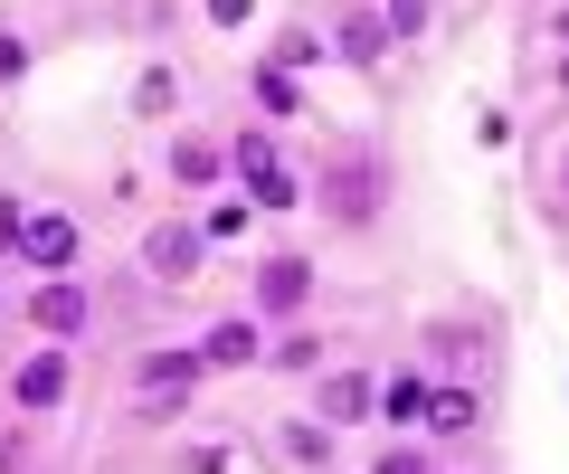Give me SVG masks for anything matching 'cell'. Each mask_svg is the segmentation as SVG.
I'll return each mask as SVG.
<instances>
[{"label": "cell", "instance_id": "cell-9", "mask_svg": "<svg viewBox=\"0 0 569 474\" xmlns=\"http://www.w3.org/2000/svg\"><path fill=\"white\" fill-rule=\"evenodd\" d=\"M58 390H67V361H58V351L20 361V409H58Z\"/></svg>", "mask_w": 569, "mask_h": 474}, {"label": "cell", "instance_id": "cell-10", "mask_svg": "<svg viewBox=\"0 0 569 474\" xmlns=\"http://www.w3.org/2000/svg\"><path fill=\"white\" fill-rule=\"evenodd\" d=\"M427 427H447V436H466V427H475V390H466V380L427 390Z\"/></svg>", "mask_w": 569, "mask_h": 474}, {"label": "cell", "instance_id": "cell-1", "mask_svg": "<svg viewBox=\"0 0 569 474\" xmlns=\"http://www.w3.org/2000/svg\"><path fill=\"white\" fill-rule=\"evenodd\" d=\"M133 390H142V409H181V399L200 390V351H152L133 371Z\"/></svg>", "mask_w": 569, "mask_h": 474}, {"label": "cell", "instance_id": "cell-11", "mask_svg": "<svg viewBox=\"0 0 569 474\" xmlns=\"http://www.w3.org/2000/svg\"><path fill=\"white\" fill-rule=\"evenodd\" d=\"M380 409L399 417V427H408V417H427V380H418V371H399V380L380 390Z\"/></svg>", "mask_w": 569, "mask_h": 474}, {"label": "cell", "instance_id": "cell-3", "mask_svg": "<svg viewBox=\"0 0 569 474\" xmlns=\"http://www.w3.org/2000/svg\"><path fill=\"white\" fill-rule=\"evenodd\" d=\"M238 171H247V190H257V209H295V171L276 162L266 133H238Z\"/></svg>", "mask_w": 569, "mask_h": 474}, {"label": "cell", "instance_id": "cell-13", "mask_svg": "<svg viewBox=\"0 0 569 474\" xmlns=\"http://www.w3.org/2000/svg\"><path fill=\"white\" fill-rule=\"evenodd\" d=\"M257 95H266V114H295V104H305V95H295V77H284V67H276V77H257Z\"/></svg>", "mask_w": 569, "mask_h": 474}, {"label": "cell", "instance_id": "cell-16", "mask_svg": "<svg viewBox=\"0 0 569 474\" xmlns=\"http://www.w3.org/2000/svg\"><path fill=\"white\" fill-rule=\"evenodd\" d=\"M380 474H427V465H418V455H389V465H380Z\"/></svg>", "mask_w": 569, "mask_h": 474}, {"label": "cell", "instance_id": "cell-15", "mask_svg": "<svg viewBox=\"0 0 569 474\" xmlns=\"http://www.w3.org/2000/svg\"><path fill=\"white\" fill-rule=\"evenodd\" d=\"M0 256H20V200H0Z\"/></svg>", "mask_w": 569, "mask_h": 474}, {"label": "cell", "instance_id": "cell-7", "mask_svg": "<svg viewBox=\"0 0 569 474\" xmlns=\"http://www.w3.org/2000/svg\"><path fill=\"white\" fill-rule=\"evenodd\" d=\"M29 323H39V332H58V342H67V332H86V294H77V285H48L39 304H29Z\"/></svg>", "mask_w": 569, "mask_h": 474}, {"label": "cell", "instance_id": "cell-14", "mask_svg": "<svg viewBox=\"0 0 569 474\" xmlns=\"http://www.w3.org/2000/svg\"><path fill=\"white\" fill-rule=\"evenodd\" d=\"M389 29H399V39H408V29H427V0H389Z\"/></svg>", "mask_w": 569, "mask_h": 474}, {"label": "cell", "instance_id": "cell-12", "mask_svg": "<svg viewBox=\"0 0 569 474\" xmlns=\"http://www.w3.org/2000/svg\"><path fill=\"white\" fill-rule=\"evenodd\" d=\"M171 181H219V162H209V143H181V152H171Z\"/></svg>", "mask_w": 569, "mask_h": 474}, {"label": "cell", "instance_id": "cell-5", "mask_svg": "<svg viewBox=\"0 0 569 474\" xmlns=\"http://www.w3.org/2000/svg\"><path fill=\"white\" fill-rule=\"evenodd\" d=\"M142 266L152 275H190L200 266V238H190V228H152V238H142Z\"/></svg>", "mask_w": 569, "mask_h": 474}, {"label": "cell", "instance_id": "cell-17", "mask_svg": "<svg viewBox=\"0 0 569 474\" xmlns=\"http://www.w3.org/2000/svg\"><path fill=\"white\" fill-rule=\"evenodd\" d=\"M560 39H569V10H560Z\"/></svg>", "mask_w": 569, "mask_h": 474}, {"label": "cell", "instance_id": "cell-2", "mask_svg": "<svg viewBox=\"0 0 569 474\" xmlns=\"http://www.w3.org/2000/svg\"><path fill=\"white\" fill-rule=\"evenodd\" d=\"M20 256H29L39 275H67V266H77V219H58V209L20 219Z\"/></svg>", "mask_w": 569, "mask_h": 474}, {"label": "cell", "instance_id": "cell-4", "mask_svg": "<svg viewBox=\"0 0 569 474\" xmlns=\"http://www.w3.org/2000/svg\"><path fill=\"white\" fill-rule=\"evenodd\" d=\"M305 294H313V266H305V256H266V275H257V304H266V313H295Z\"/></svg>", "mask_w": 569, "mask_h": 474}, {"label": "cell", "instance_id": "cell-6", "mask_svg": "<svg viewBox=\"0 0 569 474\" xmlns=\"http://www.w3.org/2000/svg\"><path fill=\"white\" fill-rule=\"evenodd\" d=\"M370 409H380V390H370L361 371H332L323 380V417H332V427H342V417H370Z\"/></svg>", "mask_w": 569, "mask_h": 474}, {"label": "cell", "instance_id": "cell-8", "mask_svg": "<svg viewBox=\"0 0 569 474\" xmlns=\"http://www.w3.org/2000/svg\"><path fill=\"white\" fill-rule=\"evenodd\" d=\"M238 361H257V323H219L200 342V371H238Z\"/></svg>", "mask_w": 569, "mask_h": 474}]
</instances>
